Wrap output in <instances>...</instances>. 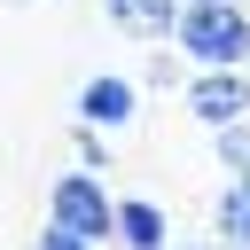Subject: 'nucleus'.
Returning <instances> with one entry per match:
<instances>
[{
    "mask_svg": "<svg viewBox=\"0 0 250 250\" xmlns=\"http://www.w3.org/2000/svg\"><path fill=\"white\" fill-rule=\"evenodd\" d=\"M172 39H180V55H188L195 70L250 62V0H188Z\"/></svg>",
    "mask_w": 250,
    "mask_h": 250,
    "instance_id": "f257e3e1",
    "label": "nucleus"
},
{
    "mask_svg": "<svg viewBox=\"0 0 250 250\" xmlns=\"http://www.w3.org/2000/svg\"><path fill=\"white\" fill-rule=\"evenodd\" d=\"M47 219L55 227H70V234H86V242H109L117 234V195L102 188V172H62L55 188H47Z\"/></svg>",
    "mask_w": 250,
    "mask_h": 250,
    "instance_id": "f03ea898",
    "label": "nucleus"
},
{
    "mask_svg": "<svg viewBox=\"0 0 250 250\" xmlns=\"http://www.w3.org/2000/svg\"><path fill=\"white\" fill-rule=\"evenodd\" d=\"M180 102H188L195 125L219 133V125H242V117H250V78H242V62H227V70H195Z\"/></svg>",
    "mask_w": 250,
    "mask_h": 250,
    "instance_id": "7ed1b4c3",
    "label": "nucleus"
},
{
    "mask_svg": "<svg viewBox=\"0 0 250 250\" xmlns=\"http://www.w3.org/2000/svg\"><path fill=\"white\" fill-rule=\"evenodd\" d=\"M133 109H141V86H133V78H117V70H94V78L78 86V117H86V125L125 133V125H133Z\"/></svg>",
    "mask_w": 250,
    "mask_h": 250,
    "instance_id": "20e7f679",
    "label": "nucleus"
},
{
    "mask_svg": "<svg viewBox=\"0 0 250 250\" xmlns=\"http://www.w3.org/2000/svg\"><path fill=\"white\" fill-rule=\"evenodd\" d=\"M180 8H188V0H102V16H109L125 39H148V47H164V39L180 31Z\"/></svg>",
    "mask_w": 250,
    "mask_h": 250,
    "instance_id": "39448f33",
    "label": "nucleus"
},
{
    "mask_svg": "<svg viewBox=\"0 0 250 250\" xmlns=\"http://www.w3.org/2000/svg\"><path fill=\"white\" fill-rule=\"evenodd\" d=\"M117 242L125 250H172V219L148 195H117Z\"/></svg>",
    "mask_w": 250,
    "mask_h": 250,
    "instance_id": "423d86ee",
    "label": "nucleus"
},
{
    "mask_svg": "<svg viewBox=\"0 0 250 250\" xmlns=\"http://www.w3.org/2000/svg\"><path fill=\"white\" fill-rule=\"evenodd\" d=\"M211 234H227L234 250H250V172H227V188L211 203Z\"/></svg>",
    "mask_w": 250,
    "mask_h": 250,
    "instance_id": "0eeeda50",
    "label": "nucleus"
},
{
    "mask_svg": "<svg viewBox=\"0 0 250 250\" xmlns=\"http://www.w3.org/2000/svg\"><path fill=\"white\" fill-rule=\"evenodd\" d=\"M211 148H219V164H227V172H250V117H242V125H219V133H211Z\"/></svg>",
    "mask_w": 250,
    "mask_h": 250,
    "instance_id": "6e6552de",
    "label": "nucleus"
},
{
    "mask_svg": "<svg viewBox=\"0 0 250 250\" xmlns=\"http://www.w3.org/2000/svg\"><path fill=\"white\" fill-rule=\"evenodd\" d=\"M70 141H78V164H86V172H109V125H86V117H78Z\"/></svg>",
    "mask_w": 250,
    "mask_h": 250,
    "instance_id": "1a4fd4ad",
    "label": "nucleus"
},
{
    "mask_svg": "<svg viewBox=\"0 0 250 250\" xmlns=\"http://www.w3.org/2000/svg\"><path fill=\"white\" fill-rule=\"evenodd\" d=\"M141 86H148V94H188V86H180V62H172V55H156V62L141 70Z\"/></svg>",
    "mask_w": 250,
    "mask_h": 250,
    "instance_id": "9d476101",
    "label": "nucleus"
},
{
    "mask_svg": "<svg viewBox=\"0 0 250 250\" xmlns=\"http://www.w3.org/2000/svg\"><path fill=\"white\" fill-rule=\"evenodd\" d=\"M31 250H102V242H86V234H70V227H55V219H47V234H39Z\"/></svg>",
    "mask_w": 250,
    "mask_h": 250,
    "instance_id": "9b49d317",
    "label": "nucleus"
},
{
    "mask_svg": "<svg viewBox=\"0 0 250 250\" xmlns=\"http://www.w3.org/2000/svg\"><path fill=\"white\" fill-rule=\"evenodd\" d=\"M195 250H234V242H227V234H211V242H195Z\"/></svg>",
    "mask_w": 250,
    "mask_h": 250,
    "instance_id": "f8f14e48",
    "label": "nucleus"
}]
</instances>
